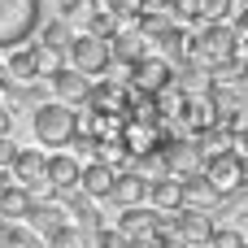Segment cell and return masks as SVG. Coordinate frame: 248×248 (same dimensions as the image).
<instances>
[{"label":"cell","instance_id":"cell-21","mask_svg":"<svg viewBox=\"0 0 248 248\" xmlns=\"http://www.w3.org/2000/svg\"><path fill=\"white\" fill-rule=\"evenodd\" d=\"M87 235H92V231H83L78 222H61L57 231L44 235V244L48 248H87Z\"/></svg>","mask_w":248,"mask_h":248},{"label":"cell","instance_id":"cell-6","mask_svg":"<svg viewBox=\"0 0 248 248\" xmlns=\"http://www.w3.org/2000/svg\"><path fill=\"white\" fill-rule=\"evenodd\" d=\"M235 26L231 22H205L201 26V35H187V52L201 61V65H218V61H227L231 52H235Z\"/></svg>","mask_w":248,"mask_h":248},{"label":"cell","instance_id":"cell-5","mask_svg":"<svg viewBox=\"0 0 248 248\" xmlns=\"http://www.w3.org/2000/svg\"><path fill=\"white\" fill-rule=\"evenodd\" d=\"M65 57H70L74 70H83V74H92V78H100L105 70H113L109 39H100V35H92V31H70V39H65Z\"/></svg>","mask_w":248,"mask_h":248},{"label":"cell","instance_id":"cell-13","mask_svg":"<svg viewBox=\"0 0 248 248\" xmlns=\"http://www.w3.org/2000/svg\"><path fill=\"white\" fill-rule=\"evenodd\" d=\"M179 118H183L187 135H201V131L218 126V105H214V96H183L179 100Z\"/></svg>","mask_w":248,"mask_h":248},{"label":"cell","instance_id":"cell-19","mask_svg":"<svg viewBox=\"0 0 248 248\" xmlns=\"http://www.w3.org/2000/svg\"><path fill=\"white\" fill-rule=\"evenodd\" d=\"M109 57L113 61H122V65H131L135 57H144V35H135V31H113L109 35Z\"/></svg>","mask_w":248,"mask_h":248},{"label":"cell","instance_id":"cell-23","mask_svg":"<svg viewBox=\"0 0 248 248\" xmlns=\"http://www.w3.org/2000/svg\"><path fill=\"white\" fill-rule=\"evenodd\" d=\"M240 244H244L240 227H218V222H214V231H209V240H205V248H240Z\"/></svg>","mask_w":248,"mask_h":248},{"label":"cell","instance_id":"cell-10","mask_svg":"<svg viewBox=\"0 0 248 248\" xmlns=\"http://www.w3.org/2000/svg\"><path fill=\"white\" fill-rule=\"evenodd\" d=\"M44 161H48L44 148H22V144H17V157H13V166H9V179L22 183V187H31V192H48V196H57V192L44 183Z\"/></svg>","mask_w":248,"mask_h":248},{"label":"cell","instance_id":"cell-11","mask_svg":"<svg viewBox=\"0 0 248 248\" xmlns=\"http://www.w3.org/2000/svg\"><path fill=\"white\" fill-rule=\"evenodd\" d=\"M78 170H83V161H78L74 153L57 148V153H48V161H44V183H48V187L61 196V192L78 187Z\"/></svg>","mask_w":248,"mask_h":248},{"label":"cell","instance_id":"cell-31","mask_svg":"<svg viewBox=\"0 0 248 248\" xmlns=\"http://www.w3.org/2000/svg\"><path fill=\"white\" fill-rule=\"evenodd\" d=\"M201 248H205V244H201Z\"/></svg>","mask_w":248,"mask_h":248},{"label":"cell","instance_id":"cell-24","mask_svg":"<svg viewBox=\"0 0 248 248\" xmlns=\"http://www.w3.org/2000/svg\"><path fill=\"white\" fill-rule=\"evenodd\" d=\"M201 4H205V0H170V9H166V13H170L174 22H183V26H187V22H201Z\"/></svg>","mask_w":248,"mask_h":248},{"label":"cell","instance_id":"cell-27","mask_svg":"<svg viewBox=\"0 0 248 248\" xmlns=\"http://www.w3.org/2000/svg\"><path fill=\"white\" fill-rule=\"evenodd\" d=\"M13 131V109H9V100H0V135H9Z\"/></svg>","mask_w":248,"mask_h":248},{"label":"cell","instance_id":"cell-17","mask_svg":"<svg viewBox=\"0 0 248 248\" xmlns=\"http://www.w3.org/2000/svg\"><path fill=\"white\" fill-rule=\"evenodd\" d=\"M109 201H113V205H140V201H148V179H144L140 170H122V174L113 179Z\"/></svg>","mask_w":248,"mask_h":248},{"label":"cell","instance_id":"cell-2","mask_svg":"<svg viewBox=\"0 0 248 248\" xmlns=\"http://www.w3.org/2000/svg\"><path fill=\"white\" fill-rule=\"evenodd\" d=\"M201 174H205V183L214 187V196L227 201V196H235L248 183V161L235 148H222V153H209V157L201 161Z\"/></svg>","mask_w":248,"mask_h":248},{"label":"cell","instance_id":"cell-8","mask_svg":"<svg viewBox=\"0 0 248 248\" xmlns=\"http://www.w3.org/2000/svg\"><path fill=\"white\" fill-rule=\"evenodd\" d=\"M131 92H140V96H157V92H166L170 83H174V65L166 61V57H135L131 65Z\"/></svg>","mask_w":248,"mask_h":248},{"label":"cell","instance_id":"cell-16","mask_svg":"<svg viewBox=\"0 0 248 248\" xmlns=\"http://www.w3.org/2000/svg\"><path fill=\"white\" fill-rule=\"evenodd\" d=\"M31 231H39V235H48V231H57L61 222H70V214H65V205L61 201H31V209H26V218H22Z\"/></svg>","mask_w":248,"mask_h":248},{"label":"cell","instance_id":"cell-12","mask_svg":"<svg viewBox=\"0 0 248 248\" xmlns=\"http://www.w3.org/2000/svg\"><path fill=\"white\" fill-rule=\"evenodd\" d=\"M113 179H118V166H113L109 157H96V161H87V166L78 170V192H87L92 201H109Z\"/></svg>","mask_w":248,"mask_h":248},{"label":"cell","instance_id":"cell-1","mask_svg":"<svg viewBox=\"0 0 248 248\" xmlns=\"http://www.w3.org/2000/svg\"><path fill=\"white\" fill-rule=\"evenodd\" d=\"M31 131L44 148H65L78 135V113L65 100H39L35 113H31Z\"/></svg>","mask_w":248,"mask_h":248},{"label":"cell","instance_id":"cell-30","mask_svg":"<svg viewBox=\"0 0 248 248\" xmlns=\"http://www.w3.org/2000/svg\"><path fill=\"white\" fill-rule=\"evenodd\" d=\"M240 248H248V240H244V244H240Z\"/></svg>","mask_w":248,"mask_h":248},{"label":"cell","instance_id":"cell-7","mask_svg":"<svg viewBox=\"0 0 248 248\" xmlns=\"http://www.w3.org/2000/svg\"><path fill=\"white\" fill-rule=\"evenodd\" d=\"M161 218H166V227L174 231V240L183 248H201L209 240V231H214V218L201 205H179L174 214H161Z\"/></svg>","mask_w":248,"mask_h":248},{"label":"cell","instance_id":"cell-25","mask_svg":"<svg viewBox=\"0 0 248 248\" xmlns=\"http://www.w3.org/2000/svg\"><path fill=\"white\" fill-rule=\"evenodd\" d=\"M100 4H105L118 22H135V17L144 13V0H100Z\"/></svg>","mask_w":248,"mask_h":248},{"label":"cell","instance_id":"cell-15","mask_svg":"<svg viewBox=\"0 0 248 248\" xmlns=\"http://www.w3.org/2000/svg\"><path fill=\"white\" fill-rule=\"evenodd\" d=\"M148 205L161 209V214H174L183 205V179L179 174H157L148 179Z\"/></svg>","mask_w":248,"mask_h":248},{"label":"cell","instance_id":"cell-29","mask_svg":"<svg viewBox=\"0 0 248 248\" xmlns=\"http://www.w3.org/2000/svg\"><path fill=\"white\" fill-rule=\"evenodd\" d=\"M4 183H9V170H0V187H4Z\"/></svg>","mask_w":248,"mask_h":248},{"label":"cell","instance_id":"cell-26","mask_svg":"<svg viewBox=\"0 0 248 248\" xmlns=\"http://www.w3.org/2000/svg\"><path fill=\"white\" fill-rule=\"evenodd\" d=\"M13 157H17V140L0 135V170H9V166H13Z\"/></svg>","mask_w":248,"mask_h":248},{"label":"cell","instance_id":"cell-22","mask_svg":"<svg viewBox=\"0 0 248 248\" xmlns=\"http://www.w3.org/2000/svg\"><path fill=\"white\" fill-rule=\"evenodd\" d=\"M35 31H39V44H44V48H52V52H57V48H65V39H70V22H65V17L39 22Z\"/></svg>","mask_w":248,"mask_h":248},{"label":"cell","instance_id":"cell-20","mask_svg":"<svg viewBox=\"0 0 248 248\" xmlns=\"http://www.w3.org/2000/svg\"><path fill=\"white\" fill-rule=\"evenodd\" d=\"M0 248H48L39 231H31L22 218L17 222H0Z\"/></svg>","mask_w":248,"mask_h":248},{"label":"cell","instance_id":"cell-4","mask_svg":"<svg viewBox=\"0 0 248 248\" xmlns=\"http://www.w3.org/2000/svg\"><path fill=\"white\" fill-rule=\"evenodd\" d=\"M4 52H9L4 74H9L13 87H17V83H39V78L57 65V52L44 48V44H13V48H4Z\"/></svg>","mask_w":248,"mask_h":248},{"label":"cell","instance_id":"cell-28","mask_svg":"<svg viewBox=\"0 0 248 248\" xmlns=\"http://www.w3.org/2000/svg\"><path fill=\"white\" fill-rule=\"evenodd\" d=\"M9 92H13V83H9V74H0V100H9Z\"/></svg>","mask_w":248,"mask_h":248},{"label":"cell","instance_id":"cell-18","mask_svg":"<svg viewBox=\"0 0 248 248\" xmlns=\"http://www.w3.org/2000/svg\"><path fill=\"white\" fill-rule=\"evenodd\" d=\"M31 201H35V192L9 179V183L0 187V222H17V218H26Z\"/></svg>","mask_w":248,"mask_h":248},{"label":"cell","instance_id":"cell-3","mask_svg":"<svg viewBox=\"0 0 248 248\" xmlns=\"http://www.w3.org/2000/svg\"><path fill=\"white\" fill-rule=\"evenodd\" d=\"M44 22V0H0V48L26 44Z\"/></svg>","mask_w":248,"mask_h":248},{"label":"cell","instance_id":"cell-9","mask_svg":"<svg viewBox=\"0 0 248 248\" xmlns=\"http://www.w3.org/2000/svg\"><path fill=\"white\" fill-rule=\"evenodd\" d=\"M44 78H48L52 96H57V100H65V105H83V100H87V92H92V74L74 70L70 61H65V65H52Z\"/></svg>","mask_w":248,"mask_h":248},{"label":"cell","instance_id":"cell-14","mask_svg":"<svg viewBox=\"0 0 248 248\" xmlns=\"http://www.w3.org/2000/svg\"><path fill=\"white\" fill-rule=\"evenodd\" d=\"M161 222V209H153L148 201H140V205H118V231L126 235V240H135V235H144V231H153Z\"/></svg>","mask_w":248,"mask_h":248}]
</instances>
